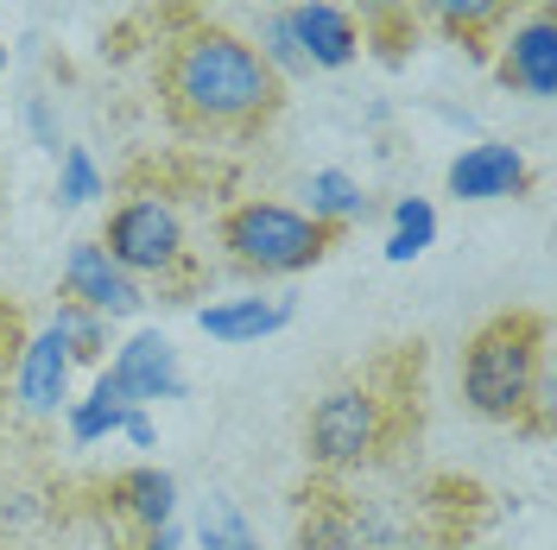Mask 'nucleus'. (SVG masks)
Returning <instances> with one entry per match:
<instances>
[{
    "mask_svg": "<svg viewBox=\"0 0 557 550\" xmlns=\"http://www.w3.org/2000/svg\"><path fill=\"white\" fill-rule=\"evenodd\" d=\"M298 550H393L374 507H361L336 482H311L298 500Z\"/></svg>",
    "mask_w": 557,
    "mask_h": 550,
    "instance_id": "nucleus-6",
    "label": "nucleus"
},
{
    "mask_svg": "<svg viewBox=\"0 0 557 550\" xmlns=\"http://www.w3.org/2000/svg\"><path fill=\"white\" fill-rule=\"evenodd\" d=\"M462 399L487 424L552 430V323L545 310H500L462 348Z\"/></svg>",
    "mask_w": 557,
    "mask_h": 550,
    "instance_id": "nucleus-3",
    "label": "nucleus"
},
{
    "mask_svg": "<svg viewBox=\"0 0 557 550\" xmlns=\"http://www.w3.org/2000/svg\"><path fill=\"white\" fill-rule=\"evenodd\" d=\"M500 83H513L520 96H552V7L539 0L532 7V20H525L520 33L507 38V58H500Z\"/></svg>",
    "mask_w": 557,
    "mask_h": 550,
    "instance_id": "nucleus-10",
    "label": "nucleus"
},
{
    "mask_svg": "<svg viewBox=\"0 0 557 550\" xmlns=\"http://www.w3.org/2000/svg\"><path fill=\"white\" fill-rule=\"evenodd\" d=\"M152 89L165 127L177 139H209V146H247L285 114V76L267 64V51L209 20L177 26L159 45Z\"/></svg>",
    "mask_w": 557,
    "mask_h": 550,
    "instance_id": "nucleus-1",
    "label": "nucleus"
},
{
    "mask_svg": "<svg viewBox=\"0 0 557 550\" xmlns=\"http://www.w3.org/2000/svg\"><path fill=\"white\" fill-rule=\"evenodd\" d=\"M418 342H399L374 354L361 374L336 379L305 417V449L323 475L374 468L418 430Z\"/></svg>",
    "mask_w": 557,
    "mask_h": 550,
    "instance_id": "nucleus-2",
    "label": "nucleus"
},
{
    "mask_svg": "<svg viewBox=\"0 0 557 550\" xmlns=\"http://www.w3.org/2000/svg\"><path fill=\"white\" fill-rule=\"evenodd\" d=\"M285 33H292V45L311 58V64H348L355 58V26H348V13H336V7H298L292 20H285Z\"/></svg>",
    "mask_w": 557,
    "mask_h": 550,
    "instance_id": "nucleus-13",
    "label": "nucleus"
},
{
    "mask_svg": "<svg viewBox=\"0 0 557 550\" xmlns=\"http://www.w3.org/2000/svg\"><path fill=\"white\" fill-rule=\"evenodd\" d=\"M399 228H393V241H386V260H418L424 247H431V235H437V215H431V203H399V215H393Z\"/></svg>",
    "mask_w": 557,
    "mask_h": 550,
    "instance_id": "nucleus-18",
    "label": "nucleus"
},
{
    "mask_svg": "<svg viewBox=\"0 0 557 550\" xmlns=\"http://www.w3.org/2000/svg\"><path fill=\"white\" fill-rule=\"evenodd\" d=\"M184 392V379H177V361H172V342L165 336H134V342L114 354V367L102 374L96 386V399L102 405H121V412H134L146 399H177Z\"/></svg>",
    "mask_w": 557,
    "mask_h": 550,
    "instance_id": "nucleus-7",
    "label": "nucleus"
},
{
    "mask_svg": "<svg viewBox=\"0 0 557 550\" xmlns=\"http://www.w3.org/2000/svg\"><path fill=\"white\" fill-rule=\"evenodd\" d=\"M102 247L114 266H127L134 278H152L159 291H197L203 285V260L190 253V235H184V215H177L165 197H127V203L108 215Z\"/></svg>",
    "mask_w": 557,
    "mask_h": 550,
    "instance_id": "nucleus-5",
    "label": "nucleus"
},
{
    "mask_svg": "<svg viewBox=\"0 0 557 550\" xmlns=\"http://www.w3.org/2000/svg\"><path fill=\"white\" fill-rule=\"evenodd\" d=\"M444 184H450V197H462V203H494V197H520L525 184H532V172H525V159L513 146L487 139V146H469L456 159Z\"/></svg>",
    "mask_w": 557,
    "mask_h": 550,
    "instance_id": "nucleus-9",
    "label": "nucleus"
},
{
    "mask_svg": "<svg viewBox=\"0 0 557 550\" xmlns=\"http://www.w3.org/2000/svg\"><path fill=\"white\" fill-rule=\"evenodd\" d=\"M64 379H70V348L58 342V329L33 336L26 361H20V405L26 412H58L64 405Z\"/></svg>",
    "mask_w": 557,
    "mask_h": 550,
    "instance_id": "nucleus-12",
    "label": "nucleus"
},
{
    "mask_svg": "<svg viewBox=\"0 0 557 550\" xmlns=\"http://www.w3.org/2000/svg\"><path fill=\"white\" fill-rule=\"evenodd\" d=\"M121 424H127V412H121V405H102V399H83V405L70 412V430H76V443H96V437L121 430Z\"/></svg>",
    "mask_w": 557,
    "mask_h": 550,
    "instance_id": "nucleus-19",
    "label": "nucleus"
},
{
    "mask_svg": "<svg viewBox=\"0 0 557 550\" xmlns=\"http://www.w3.org/2000/svg\"><path fill=\"white\" fill-rule=\"evenodd\" d=\"M172 500H177V487H172V475H159V468H134V475L114 482V513L134 518L146 538L172 525Z\"/></svg>",
    "mask_w": 557,
    "mask_h": 550,
    "instance_id": "nucleus-15",
    "label": "nucleus"
},
{
    "mask_svg": "<svg viewBox=\"0 0 557 550\" xmlns=\"http://www.w3.org/2000/svg\"><path fill=\"white\" fill-rule=\"evenodd\" d=\"M222 253L228 266L247 278H292L317 266L330 247L343 241V228L317 222L311 209H292V203H267V197H247L222 215Z\"/></svg>",
    "mask_w": 557,
    "mask_h": 550,
    "instance_id": "nucleus-4",
    "label": "nucleus"
},
{
    "mask_svg": "<svg viewBox=\"0 0 557 550\" xmlns=\"http://www.w3.org/2000/svg\"><path fill=\"white\" fill-rule=\"evenodd\" d=\"M64 298L83 310H96V316H134L139 304H146V291H139V278L127 273V266H114L108 260L102 241H76L64 260Z\"/></svg>",
    "mask_w": 557,
    "mask_h": 550,
    "instance_id": "nucleus-8",
    "label": "nucleus"
},
{
    "mask_svg": "<svg viewBox=\"0 0 557 550\" xmlns=\"http://www.w3.org/2000/svg\"><path fill=\"white\" fill-rule=\"evenodd\" d=\"M520 7L525 0H418V13H424L437 33L456 38V45H469V51H482Z\"/></svg>",
    "mask_w": 557,
    "mask_h": 550,
    "instance_id": "nucleus-11",
    "label": "nucleus"
},
{
    "mask_svg": "<svg viewBox=\"0 0 557 550\" xmlns=\"http://www.w3.org/2000/svg\"><path fill=\"white\" fill-rule=\"evenodd\" d=\"M51 329H58V342L70 348V361H96V354H102V342H108V323L102 316H96V310H83V304H58V323H51Z\"/></svg>",
    "mask_w": 557,
    "mask_h": 550,
    "instance_id": "nucleus-16",
    "label": "nucleus"
},
{
    "mask_svg": "<svg viewBox=\"0 0 557 550\" xmlns=\"http://www.w3.org/2000/svg\"><path fill=\"white\" fill-rule=\"evenodd\" d=\"M197 323L215 342H260V336H273V329L292 323V304L285 298H235V304H209Z\"/></svg>",
    "mask_w": 557,
    "mask_h": 550,
    "instance_id": "nucleus-14",
    "label": "nucleus"
},
{
    "mask_svg": "<svg viewBox=\"0 0 557 550\" xmlns=\"http://www.w3.org/2000/svg\"><path fill=\"white\" fill-rule=\"evenodd\" d=\"M361 209H368V197H361V190H355L343 172H317V177H311V215H317V222L343 228L348 215H361Z\"/></svg>",
    "mask_w": 557,
    "mask_h": 550,
    "instance_id": "nucleus-17",
    "label": "nucleus"
}]
</instances>
